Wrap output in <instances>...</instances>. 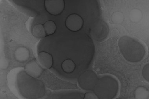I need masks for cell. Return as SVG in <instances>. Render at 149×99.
<instances>
[{"instance_id":"obj_1","label":"cell","mask_w":149,"mask_h":99,"mask_svg":"<svg viewBox=\"0 0 149 99\" xmlns=\"http://www.w3.org/2000/svg\"><path fill=\"white\" fill-rule=\"evenodd\" d=\"M118 45L121 54L127 61L138 62L144 58L146 53L145 48L138 40L124 36L119 39Z\"/></svg>"},{"instance_id":"obj_2","label":"cell","mask_w":149,"mask_h":99,"mask_svg":"<svg viewBox=\"0 0 149 99\" xmlns=\"http://www.w3.org/2000/svg\"><path fill=\"white\" fill-rule=\"evenodd\" d=\"M118 89V83L116 79L106 76L98 79L93 91L99 99H111L117 95Z\"/></svg>"},{"instance_id":"obj_3","label":"cell","mask_w":149,"mask_h":99,"mask_svg":"<svg viewBox=\"0 0 149 99\" xmlns=\"http://www.w3.org/2000/svg\"><path fill=\"white\" fill-rule=\"evenodd\" d=\"M98 80L97 76L92 71L84 72L79 78L80 87L86 91H93Z\"/></svg>"},{"instance_id":"obj_4","label":"cell","mask_w":149,"mask_h":99,"mask_svg":"<svg viewBox=\"0 0 149 99\" xmlns=\"http://www.w3.org/2000/svg\"><path fill=\"white\" fill-rule=\"evenodd\" d=\"M46 11L49 14L54 16L60 15L65 8L64 0H46L44 3Z\"/></svg>"},{"instance_id":"obj_5","label":"cell","mask_w":149,"mask_h":99,"mask_svg":"<svg viewBox=\"0 0 149 99\" xmlns=\"http://www.w3.org/2000/svg\"><path fill=\"white\" fill-rule=\"evenodd\" d=\"M83 25L84 20L82 17L76 13L70 14L65 21L66 28L72 32L79 31L83 28Z\"/></svg>"},{"instance_id":"obj_6","label":"cell","mask_w":149,"mask_h":99,"mask_svg":"<svg viewBox=\"0 0 149 99\" xmlns=\"http://www.w3.org/2000/svg\"><path fill=\"white\" fill-rule=\"evenodd\" d=\"M25 72L29 76L34 78L40 77L44 72L41 65L39 64L35 60L27 63L24 67Z\"/></svg>"},{"instance_id":"obj_7","label":"cell","mask_w":149,"mask_h":99,"mask_svg":"<svg viewBox=\"0 0 149 99\" xmlns=\"http://www.w3.org/2000/svg\"><path fill=\"white\" fill-rule=\"evenodd\" d=\"M38 60L42 67L46 69H50L53 64L52 56L49 53L41 51L38 54Z\"/></svg>"},{"instance_id":"obj_8","label":"cell","mask_w":149,"mask_h":99,"mask_svg":"<svg viewBox=\"0 0 149 99\" xmlns=\"http://www.w3.org/2000/svg\"><path fill=\"white\" fill-rule=\"evenodd\" d=\"M14 56L17 61L21 63L24 62L30 58V51L26 47H19L15 51Z\"/></svg>"},{"instance_id":"obj_9","label":"cell","mask_w":149,"mask_h":99,"mask_svg":"<svg viewBox=\"0 0 149 99\" xmlns=\"http://www.w3.org/2000/svg\"><path fill=\"white\" fill-rule=\"evenodd\" d=\"M31 33L34 37L39 39L45 38L47 36L43 24H38L35 25L33 27Z\"/></svg>"},{"instance_id":"obj_10","label":"cell","mask_w":149,"mask_h":99,"mask_svg":"<svg viewBox=\"0 0 149 99\" xmlns=\"http://www.w3.org/2000/svg\"><path fill=\"white\" fill-rule=\"evenodd\" d=\"M149 96V91L145 87H136L134 92V98L136 99H147Z\"/></svg>"},{"instance_id":"obj_11","label":"cell","mask_w":149,"mask_h":99,"mask_svg":"<svg viewBox=\"0 0 149 99\" xmlns=\"http://www.w3.org/2000/svg\"><path fill=\"white\" fill-rule=\"evenodd\" d=\"M62 68L66 73H71L75 70L76 64L72 60L66 59L62 63Z\"/></svg>"},{"instance_id":"obj_12","label":"cell","mask_w":149,"mask_h":99,"mask_svg":"<svg viewBox=\"0 0 149 99\" xmlns=\"http://www.w3.org/2000/svg\"><path fill=\"white\" fill-rule=\"evenodd\" d=\"M46 36L54 34L57 30V26L54 21L49 20L45 22L43 24Z\"/></svg>"},{"instance_id":"obj_13","label":"cell","mask_w":149,"mask_h":99,"mask_svg":"<svg viewBox=\"0 0 149 99\" xmlns=\"http://www.w3.org/2000/svg\"><path fill=\"white\" fill-rule=\"evenodd\" d=\"M142 13L138 9H134L130 14V19L133 22H138L141 19Z\"/></svg>"},{"instance_id":"obj_14","label":"cell","mask_w":149,"mask_h":99,"mask_svg":"<svg viewBox=\"0 0 149 99\" xmlns=\"http://www.w3.org/2000/svg\"><path fill=\"white\" fill-rule=\"evenodd\" d=\"M113 22L116 24H120L123 22L124 17L123 13L119 12H114L111 16Z\"/></svg>"},{"instance_id":"obj_15","label":"cell","mask_w":149,"mask_h":99,"mask_svg":"<svg viewBox=\"0 0 149 99\" xmlns=\"http://www.w3.org/2000/svg\"><path fill=\"white\" fill-rule=\"evenodd\" d=\"M149 64H146L143 67L142 70V75L143 78L146 81H149Z\"/></svg>"},{"instance_id":"obj_16","label":"cell","mask_w":149,"mask_h":99,"mask_svg":"<svg viewBox=\"0 0 149 99\" xmlns=\"http://www.w3.org/2000/svg\"><path fill=\"white\" fill-rule=\"evenodd\" d=\"M83 99H99L95 93L89 92L85 93Z\"/></svg>"},{"instance_id":"obj_17","label":"cell","mask_w":149,"mask_h":99,"mask_svg":"<svg viewBox=\"0 0 149 99\" xmlns=\"http://www.w3.org/2000/svg\"><path fill=\"white\" fill-rule=\"evenodd\" d=\"M119 31H118V30H117V29H113L112 30L111 33V37L113 38V39L117 38L119 35Z\"/></svg>"}]
</instances>
